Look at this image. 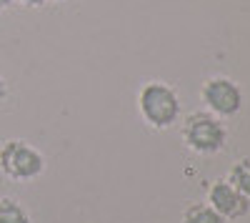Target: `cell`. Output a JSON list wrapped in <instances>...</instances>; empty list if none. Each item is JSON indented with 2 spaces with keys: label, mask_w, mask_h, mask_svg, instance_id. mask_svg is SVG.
Instances as JSON below:
<instances>
[{
  "label": "cell",
  "mask_w": 250,
  "mask_h": 223,
  "mask_svg": "<svg viewBox=\"0 0 250 223\" xmlns=\"http://www.w3.org/2000/svg\"><path fill=\"white\" fill-rule=\"evenodd\" d=\"M138 113L155 131H168L180 120V95L170 83L148 80L138 90Z\"/></svg>",
  "instance_id": "cell-1"
},
{
  "label": "cell",
  "mask_w": 250,
  "mask_h": 223,
  "mask_svg": "<svg viewBox=\"0 0 250 223\" xmlns=\"http://www.w3.org/2000/svg\"><path fill=\"white\" fill-rule=\"evenodd\" d=\"M183 143L198 156H215L228 143V128L223 118L210 111H193L183 120Z\"/></svg>",
  "instance_id": "cell-2"
},
{
  "label": "cell",
  "mask_w": 250,
  "mask_h": 223,
  "mask_svg": "<svg viewBox=\"0 0 250 223\" xmlns=\"http://www.w3.org/2000/svg\"><path fill=\"white\" fill-rule=\"evenodd\" d=\"M45 171V156L28 140L10 138L0 146V173L15 183H28Z\"/></svg>",
  "instance_id": "cell-3"
},
{
  "label": "cell",
  "mask_w": 250,
  "mask_h": 223,
  "mask_svg": "<svg viewBox=\"0 0 250 223\" xmlns=\"http://www.w3.org/2000/svg\"><path fill=\"white\" fill-rule=\"evenodd\" d=\"M200 98H203L205 108L218 118L238 115L240 108H243V100H245L240 86L228 75H210L208 80H203Z\"/></svg>",
  "instance_id": "cell-4"
},
{
  "label": "cell",
  "mask_w": 250,
  "mask_h": 223,
  "mask_svg": "<svg viewBox=\"0 0 250 223\" xmlns=\"http://www.w3.org/2000/svg\"><path fill=\"white\" fill-rule=\"evenodd\" d=\"M208 203H210L225 221H238L248 216L250 211V198L243 196L235 186H230L228 180H215L208 191Z\"/></svg>",
  "instance_id": "cell-5"
},
{
  "label": "cell",
  "mask_w": 250,
  "mask_h": 223,
  "mask_svg": "<svg viewBox=\"0 0 250 223\" xmlns=\"http://www.w3.org/2000/svg\"><path fill=\"white\" fill-rule=\"evenodd\" d=\"M183 223H228L210 203H190L183 211Z\"/></svg>",
  "instance_id": "cell-6"
},
{
  "label": "cell",
  "mask_w": 250,
  "mask_h": 223,
  "mask_svg": "<svg viewBox=\"0 0 250 223\" xmlns=\"http://www.w3.org/2000/svg\"><path fill=\"white\" fill-rule=\"evenodd\" d=\"M0 223H30V213L20 201L0 196Z\"/></svg>",
  "instance_id": "cell-7"
},
{
  "label": "cell",
  "mask_w": 250,
  "mask_h": 223,
  "mask_svg": "<svg viewBox=\"0 0 250 223\" xmlns=\"http://www.w3.org/2000/svg\"><path fill=\"white\" fill-rule=\"evenodd\" d=\"M228 183L235 186L243 196L250 198V158H240L228 173Z\"/></svg>",
  "instance_id": "cell-8"
},
{
  "label": "cell",
  "mask_w": 250,
  "mask_h": 223,
  "mask_svg": "<svg viewBox=\"0 0 250 223\" xmlns=\"http://www.w3.org/2000/svg\"><path fill=\"white\" fill-rule=\"evenodd\" d=\"M8 93H10V88H8V80L3 78V73H0V106L8 100Z\"/></svg>",
  "instance_id": "cell-9"
},
{
  "label": "cell",
  "mask_w": 250,
  "mask_h": 223,
  "mask_svg": "<svg viewBox=\"0 0 250 223\" xmlns=\"http://www.w3.org/2000/svg\"><path fill=\"white\" fill-rule=\"evenodd\" d=\"M15 3H20V5H25V8H43L48 0H15Z\"/></svg>",
  "instance_id": "cell-10"
},
{
  "label": "cell",
  "mask_w": 250,
  "mask_h": 223,
  "mask_svg": "<svg viewBox=\"0 0 250 223\" xmlns=\"http://www.w3.org/2000/svg\"><path fill=\"white\" fill-rule=\"evenodd\" d=\"M13 3L15 0H0V13H5L8 8H13Z\"/></svg>",
  "instance_id": "cell-11"
},
{
  "label": "cell",
  "mask_w": 250,
  "mask_h": 223,
  "mask_svg": "<svg viewBox=\"0 0 250 223\" xmlns=\"http://www.w3.org/2000/svg\"><path fill=\"white\" fill-rule=\"evenodd\" d=\"M58 3H60V0H58Z\"/></svg>",
  "instance_id": "cell-12"
}]
</instances>
